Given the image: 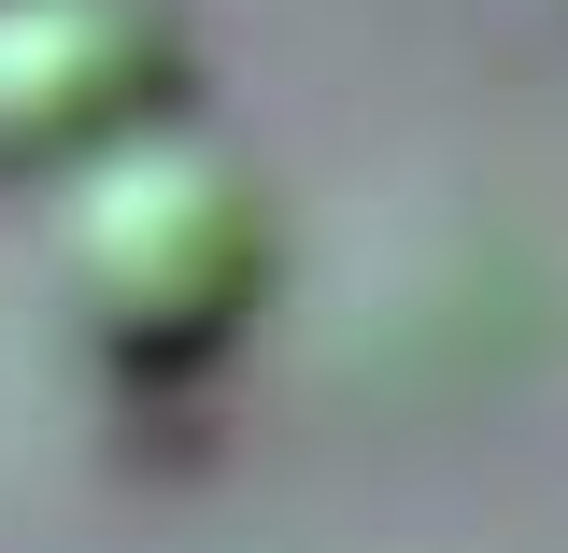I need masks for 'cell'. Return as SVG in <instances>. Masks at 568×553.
<instances>
[{
  "label": "cell",
  "instance_id": "6da1fadb",
  "mask_svg": "<svg viewBox=\"0 0 568 553\" xmlns=\"http://www.w3.org/2000/svg\"><path fill=\"white\" fill-rule=\"evenodd\" d=\"M43 270H58V313H71V341L100 355V369L185 383L271 298V199H256V171L227 142H200L171 114V129L58 171Z\"/></svg>",
  "mask_w": 568,
  "mask_h": 553
},
{
  "label": "cell",
  "instance_id": "7a4b0ae2",
  "mask_svg": "<svg viewBox=\"0 0 568 553\" xmlns=\"http://www.w3.org/2000/svg\"><path fill=\"white\" fill-rule=\"evenodd\" d=\"M185 114V29L156 0H0V171H85Z\"/></svg>",
  "mask_w": 568,
  "mask_h": 553
}]
</instances>
